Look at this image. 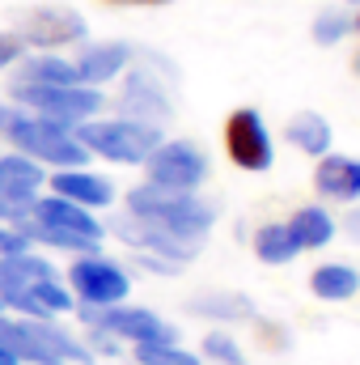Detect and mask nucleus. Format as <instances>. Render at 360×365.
Returning <instances> with one entry per match:
<instances>
[{
  "label": "nucleus",
  "instance_id": "nucleus-1",
  "mask_svg": "<svg viewBox=\"0 0 360 365\" xmlns=\"http://www.w3.org/2000/svg\"><path fill=\"white\" fill-rule=\"evenodd\" d=\"M21 238L26 242H43V247H55V251H73V255H90L102 247V221L93 217L90 208L64 200V195H34L30 200V212L17 221Z\"/></svg>",
  "mask_w": 360,
  "mask_h": 365
},
{
  "label": "nucleus",
  "instance_id": "nucleus-2",
  "mask_svg": "<svg viewBox=\"0 0 360 365\" xmlns=\"http://www.w3.org/2000/svg\"><path fill=\"white\" fill-rule=\"evenodd\" d=\"M127 212L166 230L170 238H179L186 247H203L212 221H216V204L199 200L195 191H170V187H153V182H140L127 191Z\"/></svg>",
  "mask_w": 360,
  "mask_h": 365
},
{
  "label": "nucleus",
  "instance_id": "nucleus-3",
  "mask_svg": "<svg viewBox=\"0 0 360 365\" xmlns=\"http://www.w3.org/2000/svg\"><path fill=\"white\" fill-rule=\"evenodd\" d=\"M0 136L13 145V153L38 162V166H55V170H68V166H85L90 153L85 145L73 136V128H60L17 102H0Z\"/></svg>",
  "mask_w": 360,
  "mask_h": 365
},
{
  "label": "nucleus",
  "instance_id": "nucleus-4",
  "mask_svg": "<svg viewBox=\"0 0 360 365\" xmlns=\"http://www.w3.org/2000/svg\"><path fill=\"white\" fill-rule=\"evenodd\" d=\"M0 340L17 353V361L30 365H90V349L68 336L64 327H55V319H9L0 310Z\"/></svg>",
  "mask_w": 360,
  "mask_h": 365
},
{
  "label": "nucleus",
  "instance_id": "nucleus-5",
  "mask_svg": "<svg viewBox=\"0 0 360 365\" xmlns=\"http://www.w3.org/2000/svg\"><path fill=\"white\" fill-rule=\"evenodd\" d=\"M73 136L85 145V153H97L106 162H119V166H144V158L162 145V128L157 123H144V119H127V115H115V119H85L73 128Z\"/></svg>",
  "mask_w": 360,
  "mask_h": 365
},
{
  "label": "nucleus",
  "instance_id": "nucleus-6",
  "mask_svg": "<svg viewBox=\"0 0 360 365\" xmlns=\"http://www.w3.org/2000/svg\"><path fill=\"white\" fill-rule=\"evenodd\" d=\"M9 98H13L17 106H26V110L51 119V123H60V128H77V123L93 119V115L106 106L102 90L81 86V81H77V86H21V81H13V86H9Z\"/></svg>",
  "mask_w": 360,
  "mask_h": 365
},
{
  "label": "nucleus",
  "instance_id": "nucleus-7",
  "mask_svg": "<svg viewBox=\"0 0 360 365\" xmlns=\"http://www.w3.org/2000/svg\"><path fill=\"white\" fill-rule=\"evenodd\" d=\"M81 319L93 331H102L110 340H127V344H170V340H179V331L162 314H153L144 306H123V302L119 306H102V310L81 306Z\"/></svg>",
  "mask_w": 360,
  "mask_h": 365
},
{
  "label": "nucleus",
  "instance_id": "nucleus-8",
  "mask_svg": "<svg viewBox=\"0 0 360 365\" xmlns=\"http://www.w3.org/2000/svg\"><path fill=\"white\" fill-rule=\"evenodd\" d=\"M17 34L30 51H60V47L85 43L90 26L68 4H34L26 13H17Z\"/></svg>",
  "mask_w": 360,
  "mask_h": 365
},
{
  "label": "nucleus",
  "instance_id": "nucleus-9",
  "mask_svg": "<svg viewBox=\"0 0 360 365\" xmlns=\"http://www.w3.org/2000/svg\"><path fill=\"white\" fill-rule=\"evenodd\" d=\"M68 284H73V297H77L81 306H93V310H102V306H119V302L132 293L127 272H123L115 259H102L97 251L77 255V264L68 268Z\"/></svg>",
  "mask_w": 360,
  "mask_h": 365
},
{
  "label": "nucleus",
  "instance_id": "nucleus-10",
  "mask_svg": "<svg viewBox=\"0 0 360 365\" xmlns=\"http://www.w3.org/2000/svg\"><path fill=\"white\" fill-rule=\"evenodd\" d=\"M144 170L153 187H170V191H195L199 182L208 179V158L199 145L191 140H162L149 158H144Z\"/></svg>",
  "mask_w": 360,
  "mask_h": 365
},
{
  "label": "nucleus",
  "instance_id": "nucleus-11",
  "mask_svg": "<svg viewBox=\"0 0 360 365\" xmlns=\"http://www.w3.org/2000/svg\"><path fill=\"white\" fill-rule=\"evenodd\" d=\"M225 153L233 158V166H242V170H271V162H275V145H271V132L268 123H263V115L259 110H250V106H242V110H233L229 119H225Z\"/></svg>",
  "mask_w": 360,
  "mask_h": 365
},
{
  "label": "nucleus",
  "instance_id": "nucleus-12",
  "mask_svg": "<svg viewBox=\"0 0 360 365\" xmlns=\"http://www.w3.org/2000/svg\"><path fill=\"white\" fill-rule=\"evenodd\" d=\"M119 115H127V119H144V123H157V128L174 115L170 90L162 86V77H157L149 64H127L123 93H119Z\"/></svg>",
  "mask_w": 360,
  "mask_h": 365
},
{
  "label": "nucleus",
  "instance_id": "nucleus-13",
  "mask_svg": "<svg viewBox=\"0 0 360 365\" xmlns=\"http://www.w3.org/2000/svg\"><path fill=\"white\" fill-rule=\"evenodd\" d=\"M51 276H55L51 259L34 255L30 247L26 251H13V255H0V302L21 314L26 302H30V289L43 284V280H51Z\"/></svg>",
  "mask_w": 360,
  "mask_h": 365
},
{
  "label": "nucleus",
  "instance_id": "nucleus-14",
  "mask_svg": "<svg viewBox=\"0 0 360 365\" xmlns=\"http://www.w3.org/2000/svg\"><path fill=\"white\" fill-rule=\"evenodd\" d=\"M115 234L127 242V247H136L140 251V259H162V264H186V259H195V247H186L179 238H170L166 230H157V225H149V221H140V217H119L115 221Z\"/></svg>",
  "mask_w": 360,
  "mask_h": 365
},
{
  "label": "nucleus",
  "instance_id": "nucleus-15",
  "mask_svg": "<svg viewBox=\"0 0 360 365\" xmlns=\"http://www.w3.org/2000/svg\"><path fill=\"white\" fill-rule=\"evenodd\" d=\"M132 56H136V51H132L127 43H81V51H77V60H73L77 81L102 90L106 81H115V77L127 73Z\"/></svg>",
  "mask_w": 360,
  "mask_h": 365
},
{
  "label": "nucleus",
  "instance_id": "nucleus-16",
  "mask_svg": "<svg viewBox=\"0 0 360 365\" xmlns=\"http://www.w3.org/2000/svg\"><path fill=\"white\" fill-rule=\"evenodd\" d=\"M51 191L64 195V200H73V204H81V208H90V212L115 204V182L102 179V175H93V170H85V166L55 170V175H51Z\"/></svg>",
  "mask_w": 360,
  "mask_h": 365
},
{
  "label": "nucleus",
  "instance_id": "nucleus-17",
  "mask_svg": "<svg viewBox=\"0 0 360 365\" xmlns=\"http://www.w3.org/2000/svg\"><path fill=\"white\" fill-rule=\"evenodd\" d=\"M314 187H318V195L339 200V204L360 200V158L322 153V162H318V170H314Z\"/></svg>",
  "mask_w": 360,
  "mask_h": 365
},
{
  "label": "nucleus",
  "instance_id": "nucleus-18",
  "mask_svg": "<svg viewBox=\"0 0 360 365\" xmlns=\"http://www.w3.org/2000/svg\"><path fill=\"white\" fill-rule=\"evenodd\" d=\"M13 68H17L13 81H21V86H77L73 60H64L55 51H26Z\"/></svg>",
  "mask_w": 360,
  "mask_h": 365
},
{
  "label": "nucleus",
  "instance_id": "nucleus-19",
  "mask_svg": "<svg viewBox=\"0 0 360 365\" xmlns=\"http://www.w3.org/2000/svg\"><path fill=\"white\" fill-rule=\"evenodd\" d=\"M43 182H47V175H43L38 162H30V158H21V153H4V158H0V195L30 204V200L43 191Z\"/></svg>",
  "mask_w": 360,
  "mask_h": 365
},
{
  "label": "nucleus",
  "instance_id": "nucleus-20",
  "mask_svg": "<svg viewBox=\"0 0 360 365\" xmlns=\"http://www.w3.org/2000/svg\"><path fill=\"white\" fill-rule=\"evenodd\" d=\"M284 136H288V145H297V149L309 153V158H322V153L331 149V123H327L322 115H314V110L292 115L288 128H284Z\"/></svg>",
  "mask_w": 360,
  "mask_h": 365
},
{
  "label": "nucleus",
  "instance_id": "nucleus-21",
  "mask_svg": "<svg viewBox=\"0 0 360 365\" xmlns=\"http://www.w3.org/2000/svg\"><path fill=\"white\" fill-rule=\"evenodd\" d=\"M288 230H292V238H297V247L301 251H318V247H327L331 238H335V221H331V212L327 208H297L292 212V221H288Z\"/></svg>",
  "mask_w": 360,
  "mask_h": 365
},
{
  "label": "nucleus",
  "instance_id": "nucleus-22",
  "mask_svg": "<svg viewBox=\"0 0 360 365\" xmlns=\"http://www.w3.org/2000/svg\"><path fill=\"white\" fill-rule=\"evenodd\" d=\"M309 289L322 297V302H348L360 289V272L348 264H322L318 272L309 276Z\"/></svg>",
  "mask_w": 360,
  "mask_h": 365
},
{
  "label": "nucleus",
  "instance_id": "nucleus-23",
  "mask_svg": "<svg viewBox=\"0 0 360 365\" xmlns=\"http://www.w3.org/2000/svg\"><path fill=\"white\" fill-rule=\"evenodd\" d=\"M255 255L263 259V264H288V259H297L301 255V247H297V238H292V230H288V221L284 225H263L259 234H255Z\"/></svg>",
  "mask_w": 360,
  "mask_h": 365
},
{
  "label": "nucleus",
  "instance_id": "nucleus-24",
  "mask_svg": "<svg viewBox=\"0 0 360 365\" xmlns=\"http://www.w3.org/2000/svg\"><path fill=\"white\" fill-rule=\"evenodd\" d=\"M191 310L203 314V319H250L255 314V306L238 293H203V297L191 302Z\"/></svg>",
  "mask_w": 360,
  "mask_h": 365
},
{
  "label": "nucleus",
  "instance_id": "nucleus-25",
  "mask_svg": "<svg viewBox=\"0 0 360 365\" xmlns=\"http://www.w3.org/2000/svg\"><path fill=\"white\" fill-rule=\"evenodd\" d=\"M136 365H199V357L179 349V340H170V344H136Z\"/></svg>",
  "mask_w": 360,
  "mask_h": 365
},
{
  "label": "nucleus",
  "instance_id": "nucleus-26",
  "mask_svg": "<svg viewBox=\"0 0 360 365\" xmlns=\"http://www.w3.org/2000/svg\"><path fill=\"white\" fill-rule=\"evenodd\" d=\"M348 34H352V17H344L339 9H327V13L314 17V38H318L322 47H331V43H339V38H348Z\"/></svg>",
  "mask_w": 360,
  "mask_h": 365
},
{
  "label": "nucleus",
  "instance_id": "nucleus-27",
  "mask_svg": "<svg viewBox=\"0 0 360 365\" xmlns=\"http://www.w3.org/2000/svg\"><path fill=\"white\" fill-rule=\"evenodd\" d=\"M203 357H212V361H221V365H246L238 340H229V336H221V331L203 336Z\"/></svg>",
  "mask_w": 360,
  "mask_h": 365
},
{
  "label": "nucleus",
  "instance_id": "nucleus-28",
  "mask_svg": "<svg viewBox=\"0 0 360 365\" xmlns=\"http://www.w3.org/2000/svg\"><path fill=\"white\" fill-rule=\"evenodd\" d=\"M26 51H30V47L21 43V34H17V30H0V73H4V68H13Z\"/></svg>",
  "mask_w": 360,
  "mask_h": 365
},
{
  "label": "nucleus",
  "instance_id": "nucleus-29",
  "mask_svg": "<svg viewBox=\"0 0 360 365\" xmlns=\"http://www.w3.org/2000/svg\"><path fill=\"white\" fill-rule=\"evenodd\" d=\"M30 242L21 238V230L17 225H0V255H13V251H26Z\"/></svg>",
  "mask_w": 360,
  "mask_h": 365
},
{
  "label": "nucleus",
  "instance_id": "nucleus-30",
  "mask_svg": "<svg viewBox=\"0 0 360 365\" xmlns=\"http://www.w3.org/2000/svg\"><path fill=\"white\" fill-rule=\"evenodd\" d=\"M30 212V204H21V200H9V195H0V221L4 225H17L21 217Z\"/></svg>",
  "mask_w": 360,
  "mask_h": 365
},
{
  "label": "nucleus",
  "instance_id": "nucleus-31",
  "mask_svg": "<svg viewBox=\"0 0 360 365\" xmlns=\"http://www.w3.org/2000/svg\"><path fill=\"white\" fill-rule=\"evenodd\" d=\"M344 230H348V238H356V242H360V208H352V212H348Z\"/></svg>",
  "mask_w": 360,
  "mask_h": 365
},
{
  "label": "nucleus",
  "instance_id": "nucleus-32",
  "mask_svg": "<svg viewBox=\"0 0 360 365\" xmlns=\"http://www.w3.org/2000/svg\"><path fill=\"white\" fill-rule=\"evenodd\" d=\"M0 365H21V361H17V353H13L4 340H0Z\"/></svg>",
  "mask_w": 360,
  "mask_h": 365
},
{
  "label": "nucleus",
  "instance_id": "nucleus-33",
  "mask_svg": "<svg viewBox=\"0 0 360 365\" xmlns=\"http://www.w3.org/2000/svg\"><path fill=\"white\" fill-rule=\"evenodd\" d=\"M110 4H170V0H110Z\"/></svg>",
  "mask_w": 360,
  "mask_h": 365
},
{
  "label": "nucleus",
  "instance_id": "nucleus-34",
  "mask_svg": "<svg viewBox=\"0 0 360 365\" xmlns=\"http://www.w3.org/2000/svg\"><path fill=\"white\" fill-rule=\"evenodd\" d=\"M352 30H356V34H360V13H356V17H352Z\"/></svg>",
  "mask_w": 360,
  "mask_h": 365
},
{
  "label": "nucleus",
  "instance_id": "nucleus-35",
  "mask_svg": "<svg viewBox=\"0 0 360 365\" xmlns=\"http://www.w3.org/2000/svg\"><path fill=\"white\" fill-rule=\"evenodd\" d=\"M352 68H356V73H360V51H356V60H352Z\"/></svg>",
  "mask_w": 360,
  "mask_h": 365
},
{
  "label": "nucleus",
  "instance_id": "nucleus-36",
  "mask_svg": "<svg viewBox=\"0 0 360 365\" xmlns=\"http://www.w3.org/2000/svg\"><path fill=\"white\" fill-rule=\"evenodd\" d=\"M348 4H360V0H348Z\"/></svg>",
  "mask_w": 360,
  "mask_h": 365
},
{
  "label": "nucleus",
  "instance_id": "nucleus-37",
  "mask_svg": "<svg viewBox=\"0 0 360 365\" xmlns=\"http://www.w3.org/2000/svg\"><path fill=\"white\" fill-rule=\"evenodd\" d=\"M0 310H4V302H0Z\"/></svg>",
  "mask_w": 360,
  "mask_h": 365
}]
</instances>
